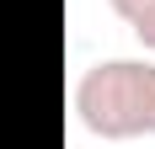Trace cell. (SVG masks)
<instances>
[{
	"mask_svg": "<svg viewBox=\"0 0 155 149\" xmlns=\"http://www.w3.org/2000/svg\"><path fill=\"white\" fill-rule=\"evenodd\" d=\"M75 117L96 138L155 133V59H102L75 80Z\"/></svg>",
	"mask_w": 155,
	"mask_h": 149,
	"instance_id": "obj_1",
	"label": "cell"
},
{
	"mask_svg": "<svg viewBox=\"0 0 155 149\" xmlns=\"http://www.w3.org/2000/svg\"><path fill=\"white\" fill-rule=\"evenodd\" d=\"M112 11L123 16L128 27H134V37L155 53V0H112Z\"/></svg>",
	"mask_w": 155,
	"mask_h": 149,
	"instance_id": "obj_2",
	"label": "cell"
}]
</instances>
